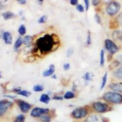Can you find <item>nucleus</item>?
<instances>
[{"mask_svg":"<svg viewBox=\"0 0 122 122\" xmlns=\"http://www.w3.org/2000/svg\"><path fill=\"white\" fill-rule=\"evenodd\" d=\"M60 46L59 37L55 34H46L40 37L35 42L32 53L35 56H45L57 50Z\"/></svg>","mask_w":122,"mask_h":122,"instance_id":"1","label":"nucleus"},{"mask_svg":"<svg viewBox=\"0 0 122 122\" xmlns=\"http://www.w3.org/2000/svg\"><path fill=\"white\" fill-rule=\"evenodd\" d=\"M91 107L89 106L78 107L71 112L70 116L75 120H81L87 118L92 112Z\"/></svg>","mask_w":122,"mask_h":122,"instance_id":"2","label":"nucleus"},{"mask_svg":"<svg viewBox=\"0 0 122 122\" xmlns=\"http://www.w3.org/2000/svg\"><path fill=\"white\" fill-rule=\"evenodd\" d=\"M101 98L109 104H122V94L114 91L106 92Z\"/></svg>","mask_w":122,"mask_h":122,"instance_id":"3","label":"nucleus"},{"mask_svg":"<svg viewBox=\"0 0 122 122\" xmlns=\"http://www.w3.org/2000/svg\"><path fill=\"white\" fill-rule=\"evenodd\" d=\"M92 112H95L97 114H104L112 110V104L106 102L96 101L93 102L90 106Z\"/></svg>","mask_w":122,"mask_h":122,"instance_id":"4","label":"nucleus"},{"mask_svg":"<svg viewBox=\"0 0 122 122\" xmlns=\"http://www.w3.org/2000/svg\"><path fill=\"white\" fill-rule=\"evenodd\" d=\"M121 9V5L119 3L115 1H111L106 7V12L109 16H114Z\"/></svg>","mask_w":122,"mask_h":122,"instance_id":"5","label":"nucleus"},{"mask_svg":"<svg viewBox=\"0 0 122 122\" xmlns=\"http://www.w3.org/2000/svg\"><path fill=\"white\" fill-rule=\"evenodd\" d=\"M104 46L106 50L109 52V54L113 56L118 51L119 48L116 43L111 39H106L104 40Z\"/></svg>","mask_w":122,"mask_h":122,"instance_id":"6","label":"nucleus"},{"mask_svg":"<svg viewBox=\"0 0 122 122\" xmlns=\"http://www.w3.org/2000/svg\"><path fill=\"white\" fill-rule=\"evenodd\" d=\"M50 112V109L48 108H42V107H36L31 110L30 115L34 118H40L42 115L49 114Z\"/></svg>","mask_w":122,"mask_h":122,"instance_id":"7","label":"nucleus"},{"mask_svg":"<svg viewBox=\"0 0 122 122\" xmlns=\"http://www.w3.org/2000/svg\"><path fill=\"white\" fill-rule=\"evenodd\" d=\"M85 120L86 122H109V118L98 114H90Z\"/></svg>","mask_w":122,"mask_h":122,"instance_id":"8","label":"nucleus"},{"mask_svg":"<svg viewBox=\"0 0 122 122\" xmlns=\"http://www.w3.org/2000/svg\"><path fill=\"white\" fill-rule=\"evenodd\" d=\"M14 105V103L11 101L3 100L0 101V117H2L7 112L9 108Z\"/></svg>","mask_w":122,"mask_h":122,"instance_id":"9","label":"nucleus"},{"mask_svg":"<svg viewBox=\"0 0 122 122\" xmlns=\"http://www.w3.org/2000/svg\"><path fill=\"white\" fill-rule=\"evenodd\" d=\"M17 103L21 112L25 114L29 112V111L32 108V106L31 104L22 100H18L17 101Z\"/></svg>","mask_w":122,"mask_h":122,"instance_id":"10","label":"nucleus"},{"mask_svg":"<svg viewBox=\"0 0 122 122\" xmlns=\"http://www.w3.org/2000/svg\"><path fill=\"white\" fill-rule=\"evenodd\" d=\"M108 87L112 91L122 94V81L111 82L109 84Z\"/></svg>","mask_w":122,"mask_h":122,"instance_id":"11","label":"nucleus"},{"mask_svg":"<svg viewBox=\"0 0 122 122\" xmlns=\"http://www.w3.org/2000/svg\"><path fill=\"white\" fill-rule=\"evenodd\" d=\"M54 71H55V66L53 64H51L49 66L48 68L43 71L42 75L44 77H49V76L54 75Z\"/></svg>","mask_w":122,"mask_h":122,"instance_id":"12","label":"nucleus"},{"mask_svg":"<svg viewBox=\"0 0 122 122\" xmlns=\"http://www.w3.org/2000/svg\"><path fill=\"white\" fill-rule=\"evenodd\" d=\"M112 76L114 78L118 80H122V67H118L114 70Z\"/></svg>","mask_w":122,"mask_h":122,"instance_id":"13","label":"nucleus"},{"mask_svg":"<svg viewBox=\"0 0 122 122\" xmlns=\"http://www.w3.org/2000/svg\"><path fill=\"white\" fill-rule=\"evenodd\" d=\"M112 37L114 40L122 42V30H115L113 31L112 34Z\"/></svg>","mask_w":122,"mask_h":122,"instance_id":"14","label":"nucleus"},{"mask_svg":"<svg viewBox=\"0 0 122 122\" xmlns=\"http://www.w3.org/2000/svg\"><path fill=\"white\" fill-rule=\"evenodd\" d=\"M3 39L6 44L10 45L12 43V36L9 32L6 31L3 34Z\"/></svg>","mask_w":122,"mask_h":122,"instance_id":"15","label":"nucleus"},{"mask_svg":"<svg viewBox=\"0 0 122 122\" xmlns=\"http://www.w3.org/2000/svg\"><path fill=\"white\" fill-rule=\"evenodd\" d=\"M50 100H51V98L47 93H43L40 96L39 101L45 104H48Z\"/></svg>","mask_w":122,"mask_h":122,"instance_id":"16","label":"nucleus"},{"mask_svg":"<svg viewBox=\"0 0 122 122\" xmlns=\"http://www.w3.org/2000/svg\"><path fill=\"white\" fill-rule=\"evenodd\" d=\"M52 118H53L52 115L48 114L42 115L39 118V119L41 122H51Z\"/></svg>","mask_w":122,"mask_h":122,"instance_id":"17","label":"nucleus"},{"mask_svg":"<svg viewBox=\"0 0 122 122\" xmlns=\"http://www.w3.org/2000/svg\"><path fill=\"white\" fill-rule=\"evenodd\" d=\"M15 14L14 13L12 12H4L3 14V17L4 18V20H7L9 19H12V18H14L15 17Z\"/></svg>","mask_w":122,"mask_h":122,"instance_id":"18","label":"nucleus"},{"mask_svg":"<svg viewBox=\"0 0 122 122\" xmlns=\"http://www.w3.org/2000/svg\"><path fill=\"white\" fill-rule=\"evenodd\" d=\"M34 38L33 37L30 36H26L23 39V42L26 45H29L30 43H32L33 42Z\"/></svg>","mask_w":122,"mask_h":122,"instance_id":"19","label":"nucleus"},{"mask_svg":"<svg viewBox=\"0 0 122 122\" xmlns=\"http://www.w3.org/2000/svg\"><path fill=\"white\" fill-rule=\"evenodd\" d=\"M93 77H94V75L91 72H87L84 74L82 78L84 79L87 82H90L91 81H92Z\"/></svg>","mask_w":122,"mask_h":122,"instance_id":"20","label":"nucleus"},{"mask_svg":"<svg viewBox=\"0 0 122 122\" xmlns=\"http://www.w3.org/2000/svg\"><path fill=\"white\" fill-rule=\"evenodd\" d=\"M100 65L101 67H103L105 63V52L104 49H102L100 51Z\"/></svg>","mask_w":122,"mask_h":122,"instance_id":"21","label":"nucleus"},{"mask_svg":"<svg viewBox=\"0 0 122 122\" xmlns=\"http://www.w3.org/2000/svg\"><path fill=\"white\" fill-rule=\"evenodd\" d=\"M107 71H106L104 73V75L103 76V78H102V81H101V87H100V89L101 90H103L104 87H105L106 84L107 83Z\"/></svg>","mask_w":122,"mask_h":122,"instance_id":"22","label":"nucleus"},{"mask_svg":"<svg viewBox=\"0 0 122 122\" xmlns=\"http://www.w3.org/2000/svg\"><path fill=\"white\" fill-rule=\"evenodd\" d=\"M64 99H66V100H70V99H73L75 97V94L74 92L71 91H68L64 94L63 96Z\"/></svg>","mask_w":122,"mask_h":122,"instance_id":"23","label":"nucleus"},{"mask_svg":"<svg viewBox=\"0 0 122 122\" xmlns=\"http://www.w3.org/2000/svg\"><path fill=\"white\" fill-rule=\"evenodd\" d=\"M23 43V38L21 37H19L18 39H17V40H16V42H15V45H14V48H15V50H18V49L21 46V45H22Z\"/></svg>","mask_w":122,"mask_h":122,"instance_id":"24","label":"nucleus"},{"mask_svg":"<svg viewBox=\"0 0 122 122\" xmlns=\"http://www.w3.org/2000/svg\"><path fill=\"white\" fill-rule=\"evenodd\" d=\"M25 118H26V117L25 115L20 114L15 117L14 122H25Z\"/></svg>","mask_w":122,"mask_h":122,"instance_id":"25","label":"nucleus"},{"mask_svg":"<svg viewBox=\"0 0 122 122\" xmlns=\"http://www.w3.org/2000/svg\"><path fill=\"white\" fill-rule=\"evenodd\" d=\"M33 90L36 92H42L44 90V87L43 85L41 84H36L32 88Z\"/></svg>","mask_w":122,"mask_h":122,"instance_id":"26","label":"nucleus"},{"mask_svg":"<svg viewBox=\"0 0 122 122\" xmlns=\"http://www.w3.org/2000/svg\"><path fill=\"white\" fill-rule=\"evenodd\" d=\"M26 32V29L24 25H21L18 28V33L21 36H24Z\"/></svg>","mask_w":122,"mask_h":122,"instance_id":"27","label":"nucleus"},{"mask_svg":"<svg viewBox=\"0 0 122 122\" xmlns=\"http://www.w3.org/2000/svg\"><path fill=\"white\" fill-rule=\"evenodd\" d=\"M17 94L19 95L23 96V97H29V96L31 95V93H30V92L28 91V90H21V91L20 92H18Z\"/></svg>","mask_w":122,"mask_h":122,"instance_id":"28","label":"nucleus"},{"mask_svg":"<svg viewBox=\"0 0 122 122\" xmlns=\"http://www.w3.org/2000/svg\"><path fill=\"white\" fill-rule=\"evenodd\" d=\"M47 20H48V17L46 15H42V17H40V18H39L38 20V23L39 24H43V23H46L47 21Z\"/></svg>","mask_w":122,"mask_h":122,"instance_id":"29","label":"nucleus"},{"mask_svg":"<svg viewBox=\"0 0 122 122\" xmlns=\"http://www.w3.org/2000/svg\"><path fill=\"white\" fill-rule=\"evenodd\" d=\"M92 36H91V32L90 30H89L87 32V40H86V45L90 46L92 43Z\"/></svg>","mask_w":122,"mask_h":122,"instance_id":"30","label":"nucleus"},{"mask_svg":"<svg viewBox=\"0 0 122 122\" xmlns=\"http://www.w3.org/2000/svg\"><path fill=\"white\" fill-rule=\"evenodd\" d=\"M36 60V56H35L34 55L29 56H28L25 62H33Z\"/></svg>","mask_w":122,"mask_h":122,"instance_id":"31","label":"nucleus"},{"mask_svg":"<svg viewBox=\"0 0 122 122\" xmlns=\"http://www.w3.org/2000/svg\"><path fill=\"white\" fill-rule=\"evenodd\" d=\"M74 51H75V50H74L73 48H68V50H67V57H71V56L74 53Z\"/></svg>","mask_w":122,"mask_h":122,"instance_id":"32","label":"nucleus"},{"mask_svg":"<svg viewBox=\"0 0 122 122\" xmlns=\"http://www.w3.org/2000/svg\"><path fill=\"white\" fill-rule=\"evenodd\" d=\"M119 64L120 66L122 67V54H118L116 56L115 59Z\"/></svg>","mask_w":122,"mask_h":122,"instance_id":"33","label":"nucleus"},{"mask_svg":"<svg viewBox=\"0 0 122 122\" xmlns=\"http://www.w3.org/2000/svg\"><path fill=\"white\" fill-rule=\"evenodd\" d=\"M94 19L95 20V21L98 24H100L101 25V17H100V15L98 14H95L94 15Z\"/></svg>","mask_w":122,"mask_h":122,"instance_id":"34","label":"nucleus"},{"mask_svg":"<svg viewBox=\"0 0 122 122\" xmlns=\"http://www.w3.org/2000/svg\"><path fill=\"white\" fill-rule=\"evenodd\" d=\"M116 20L118 22V25L122 26V12H121L120 14H118V15L116 18Z\"/></svg>","mask_w":122,"mask_h":122,"instance_id":"35","label":"nucleus"},{"mask_svg":"<svg viewBox=\"0 0 122 122\" xmlns=\"http://www.w3.org/2000/svg\"><path fill=\"white\" fill-rule=\"evenodd\" d=\"M76 10H78L79 12H84V6H82V4H78L76 7Z\"/></svg>","mask_w":122,"mask_h":122,"instance_id":"36","label":"nucleus"},{"mask_svg":"<svg viewBox=\"0 0 122 122\" xmlns=\"http://www.w3.org/2000/svg\"><path fill=\"white\" fill-rule=\"evenodd\" d=\"M53 100H57V101H62L64 100V97L62 96L59 95H54L53 97Z\"/></svg>","mask_w":122,"mask_h":122,"instance_id":"37","label":"nucleus"},{"mask_svg":"<svg viewBox=\"0 0 122 122\" xmlns=\"http://www.w3.org/2000/svg\"><path fill=\"white\" fill-rule=\"evenodd\" d=\"M63 68L65 71H68L70 68V64H68V63H65L63 65Z\"/></svg>","mask_w":122,"mask_h":122,"instance_id":"38","label":"nucleus"},{"mask_svg":"<svg viewBox=\"0 0 122 122\" xmlns=\"http://www.w3.org/2000/svg\"><path fill=\"white\" fill-rule=\"evenodd\" d=\"M84 4H85V7H86V10L87 11L89 9V6H90V2L89 0H84Z\"/></svg>","mask_w":122,"mask_h":122,"instance_id":"39","label":"nucleus"},{"mask_svg":"<svg viewBox=\"0 0 122 122\" xmlns=\"http://www.w3.org/2000/svg\"><path fill=\"white\" fill-rule=\"evenodd\" d=\"M100 3H101V1H100V0H93V1H92V5L94 6H98Z\"/></svg>","mask_w":122,"mask_h":122,"instance_id":"40","label":"nucleus"},{"mask_svg":"<svg viewBox=\"0 0 122 122\" xmlns=\"http://www.w3.org/2000/svg\"><path fill=\"white\" fill-rule=\"evenodd\" d=\"M70 3L73 6H77L78 4V0H70Z\"/></svg>","mask_w":122,"mask_h":122,"instance_id":"41","label":"nucleus"},{"mask_svg":"<svg viewBox=\"0 0 122 122\" xmlns=\"http://www.w3.org/2000/svg\"><path fill=\"white\" fill-rule=\"evenodd\" d=\"M17 2H18L20 4H26L27 1L26 0H18Z\"/></svg>","mask_w":122,"mask_h":122,"instance_id":"42","label":"nucleus"},{"mask_svg":"<svg viewBox=\"0 0 122 122\" xmlns=\"http://www.w3.org/2000/svg\"><path fill=\"white\" fill-rule=\"evenodd\" d=\"M21 89H20V88H15V89H13L12 90V92H16L17 93H18V92H20L21 91Z\"/></svg>","mask_w":122,"mask_h":122,"instance_id":"43","label":"nucleus"},{"mask_svg":"<svg viewBox=\"0 0 122 122\" xmlns=\"http://www.w3.org/2000/svg\"><path fill=\"white\" fill-rule=\"evenodd\" d=\"M4 97H6L9 98H12V99H14L16 98V96H10V95H4Z\"/></svg>","mask_w":122,"mask_h":122,"instance_id":"44","label":"nucleus"},{"mask_svg":"<svg viewBox=\"0 0 122 122\" xmlns=\"http://www.w3.org/2000/svg\"><path fill=\"white\" fill-rule=\"evenodd\" d=\"M76 89H77V87H76V85L74 84L73 86V87H72V92H76Z\"/></svg>","mask_w":122,"mask_h":122,"instance_id":"45","label":"nucleus"},{"mask_svg":"<svg viewBox=\"0 0 122 122\" xmlns=\"http://www.w3.org/2000/svg\"><path fill=\"white\" fill-rule=\"evenodd\" d=\"M51 78H53V79H57V76H56V75H53L51 76Z\"/></svg>","mask_w":122,"mask_h":122,"instance_id":"46","label":"nucleus"},{"mask_svg":"<svg viewBox=\"0 0 122 122\" xmlns=\"http://www.w3.org/2000/svg\"><path fill=\"white\" fill-rule=\"evenodd\" d=\"M37 1L39 2V4H42V3H43V0H38Z\"/></svg>","mask_w":122,"mask_h":122,"instance_id":"47","label":"nucleus"},{"mask_svg":"<svg viewBox=\"0 0 122 122\" xmlns=\"http://www.w3.org/2000/svg\"><path fill=\"white\" fill-rule=\"evenodd\" d=\"M0 78H1V73L0 72Z\"/></svg>","mask_w":122,"mask_h":122,"instance_id":"48","label":"nucleus"},{"mask_svg":"<svg viewBox=\"0 0 122 122\" xmlns=\"http://www.w3.org/2000/svg\"><path fill=\"white\" fill-rule=\"evenodd\" d=\"M86 122V120H84V121H81V122Z\"/></svg>","mask_w":122,"mask_h":122,"instance_id":"49","label":"nucleus"},{"mask_svg":"<svg viewBox=\"0 0 122 122\" xmlns=\"http://www.w3.org/2000/svg\"><path fill=\"white\" fill-rule=\"evenodd\" d=\"M1 9H2V6H0V10Z\"/></svg>","mask_w":122,"mask_h":122,"instance_id":"50","label":"nucleus"}]
</instances>
